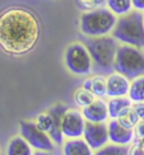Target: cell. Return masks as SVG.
Masks as SVG:
<instances>
[{
    "mask_svg": "<svg viewBox=\"0 0 144 155\" xmlns=\"http://www.w3.org/2000/svg\"><path fill=\"white\" fill-rule=\"evenodd\" d=\"M63 155H94V150L83 137L65 139L61 145Z\"/></svg>",
    "mask_w": 144,
    "mask_h": 155,
    "instance_id": "obj_14",
    "label": "cell"
},
{
    "mask_svg": "<svg viewBox=\"0 0 144 155\" xmlns=\"http://www.w3.org/2000/svg\"><path fill=\"white\" fill-rule=\"evenodd\" d=\"M86 118L79 108H67L61 120V131L65 139L83 137L86 128Z\"/></svg>",
    "mask_w": 144,
    "mask_h": 155,
    "instance_id": "obj_8",
    "label": "cell"
},
{
    "mask_svg": "<svg viewBox=\"0 0 144 155\" xmlns=\"http://www.w3.org/2000/svg\"><path fill=\"white\" fill-rule=\"evenodd\" d=\"M40 37V24L33 13L10 8L0 15V47L14 56L28 54Z\"/></svg>",
    "mask_w": 144,
    "mask_h": 155,
    "instance_id": "obj_1",
    "label": "cell"
},
{
    "mask_svg": "<svg viewBox=\"0 0 144 155\" xmlns=\"http://www.w3.org/2000/svg\"><path fill=\"white\" fill-rule=\"evenodd\" d=\"M107 127H108L110 143L124 145V146H130L134 143V140H135L134 130L124 127L117 120H108Z\"/></svg>",
    "mask_w": 144,
    "mask_h": 155,
    "instance_id": "obj_11",
    "label": "cell"
},
{
    "mask_svg": "<svg viewBox=\"0 0 144 155\" xmlns=\"http://www.w3.org/2000/svg\"><path fill=\"white\" fill-rule=\"evenodd\" d=\"M64 65L68 71L77 76H88L94 71L91 52L86 43L74 41L64 51Z\"/></svg>",
    "mask_w": 144,
    "mask_h": 155,
    "instance_id": "obj_6",
    "label": "cell"
},
{
    "mask_svg": "<svg viewBox=\"0 0 144 155\" xmlns=\"http://www.w3.org/2000/svg\"><path fill=\"white\" fill-rule=\"evenodd\" d=\"M92 79V92L97 98H106L107 95V78L103 74L91 76Z\"/></svg>",
    "mask_w": 144,
    "mask_h": 155,
    "instance_id": "obj_20",
    "label": "cell"
},
{
    "mask_svg": "<svg viewBox=\"0 0 144 155\" xmlns=\"http://www.w3.org/2000/svg\"><path fill=\"white\" fill-rule=\"evenodd\" d=\"M117 17L106 6L83 12L79 18V29L88 38L103 37L112 33Z\"/></svg>",
    "mask_w": 144,
    "mask_h": 155,
    "instance_id": "obj_3",
    "label": "cell"
},
{
    "mask_svg": "<svg viewBox=\"0 0 144 155\" xmlns=\"http://www.w3.org/2000/svg\"><path fill=\"white\" fill-rule=\"evenodd\" d=\"M114 70L132 80L144 75V50L120 43L116 51Z\"/></svg>",
    "mask_w": 144,
    "mask_h": 155,
    "instance_id": "obj_5",
    "label": "cell"
},
{
    "mask_svg": "<svg viewBox=\"0 0 144 155\" xmlns=\"http://www.w3.org/2000/svg\"><path fill=\"white\" fill-rule=\"evenodd\" d=\"M133 107V101L129 97H117V98H107V108L110 120H119Z\"/></svg>",
    "mask_w": 144,
    "mask_h": 155,
    "instance_id": "obj_15",
    "label": "cell"
},
{
    "mask_svg": "<svg viewBox=\"0 0 144 155\" xmlns=\"http://www.w3.org/2000/svg\"><path fill=\"white\" fill-rule=\"evenodd\" d=\"M105 6L112 12L117 18L126 15L130 12L134 10L132 0H106Z\"/></svg>",
    "mask_w": 144,
    "mask_h": 155,
    "instance_id": "obj_17",
    "label": "cell"
},
{
    "mask_svg": "<svg viewBox=\"0 0 144 155\" xmlns=\"http://www.w3.org/2000/svg\"><path fill=\"white\" fill-rule=\"evenodd\" d=\"M107 78V95L106 98H117V97H128L130 90L132 79L126 75L114 70L106 75Z\"/></svg>",
    "mask_w": 144,
    "mask_h": 155,
    "instance_id": "obj_10",
    "label": "cell"
},
{
    "mask_svg": "<svg viewBox=\"0 0 144 155\" xmlns=\"http://www.w3.org/2000/svg\"><path fill=\"white\" fill-rule=\"evenodd\" d=\"M82 113L88 122H108L110 120L107 101L105 98H97L89 106L82 108Z\"/></svg>",
    "mask_w": 144,
    "mask_h": 155,
    "instance_id": "obj_13",
    "label": "cell"
},
{
    "mask_svg": "<svg viewBox=\"0 0 144 155\" xmlns=\"http://www.w3.org/2000/svg\"><path fill=\"white\" fill-rule=\"evenodd\" d=\"M73 99L75 102V104L78 106V108L82 109L84 107L89 106L91 103H93L97 99V97L92 92H89V90H87V89H84L83 87H81V88H78L74 92Z\"/></svg>",
    "mask_w": 144,
    "mask_h": 155,
    "instance_id": "obj_19",
    "label": "cell"
},
{
    "mask_svg": "<svg viewBox=\"0 0 144 155\" xmlns=\"http://www.w3.org/2000/svg\"><path fill=\"white\" fill-rule=\"evenodd\" d=\"M0 153H2V147H0Z\"/></svg>",
    "mask_w": 144,
    "mask_h": 155,
    "instance_id": "obj_31",
    "label": "cell"
},
{
    "mask_svg": "<svg viewBox=\"0 0 144 155\" xmlns=\"http://www.w3.org/2000/svg\"><path fill=\"white\" fill-rule=\"evenodd\" d=\"M132 108L134 109V112L139 117V120H144V101L143 102H135V103H133Z\"/></svg>",
    "mask_w": 144,
    "mask_h": 155,
    "instance_id": "obj_25",
    "label": "cell"
},
{
    "mask_svg": "<svg viewBox=\"0 0 144 155\" xmlns=\"http://www.w3.org/2000/svg\"><path fill=\"white\" fill-rule=\"evenodd\" d=\"M35 149L21 134L13 136L6 144L5 155H33Z\"/></svg>",
    "mask_w": 144,
    "mask_h": 155,
    "instance_id": "obj_16",
    "label": "cell"
},
{
    "mask_svg": "<svg viewBox=\"0 0 144 155\" xmlns=\"http://www.w3.org/2000/svg\"><path fill=\"white\" fill-rule=\"evenodd\" d=\"M83 139L96 151L110 143L107 122H86Z\"/></svg>",
    "mask_w": 144,
    "mask_h": 155,
    "instance_id": "obj_9",
    "label": "cell"
},
{
    "mask_svg": "<svg viewBox=\"0 0 144 155\" xmlns=\"http://www.w3.org/2000/svg\"><path fill=\"white\" fill-rule=\"evenodd\" d=\"M143 18H144V12H143Z\"/></svg>",
    "mask_w": 144,
    "mask_h": 155,
    "instance_id": "obj_32",
    "label": "cell"
},
{
    "mask_svg": "<svg viewBox=\"0 0 144 155\" xmlns=\"http://www.w3.org/2000/svg\"><path fill=\"white\" fill-rule=\"evenodd\" d=\"M82 87L84 88V89H87V90H92V79H91V76L89 78H87L86 80L83 81V84H82Z\"/></svg>",
    "mask_w": 144,
    "mask_h": 155,
    "instance_id": "obj_29",
    "label": "cell"
},
{
    "mask_svg": "<svg viewBox=\"0 0 144 155\" xmlns=\"http://www.w3.org/2000/svg\"><path fill=\"white\" fill-rule=\"evenodd\" d=\"M67 106L61 102H57L54 103L50 108H47V111L50 112L51 117H52V128L50 131V137L52 139V141L56 144V145H63V143L65 141V137L63 135L61 131V120H63V116L67 111Z\"/></svg>",
    "mask_w": 144,
    "mask_h": 155,
    "instance_id": "obj_12",
    "label": "cell"
},
{
    "mask_svg": "<svg viewBox=\"0 0 144 155\" xmlns=\"http://www.w3.org/2000/svg\"><path fill=\"white\" fill-rule=\"evenodd\" d=\"M105 4H106V0H77L78 8L82 12L101 8V6H105Z\"/></svg>",
    "mask_w": 144,
    "mask_h": 155,
    "instance_id": "obj_24",
    "label": "cell"
},
{
    "mask_svg": "<svg viewBox=\"0 0 144 155\" xmlns=\"http://www.w3.org/2000/svg\"><path fill=\"white\" fill-rule=\"evenodd\" d=\"M135 132V139H143L144 137V120H140L138 122V125L134 128Z\"/></svg>",
    "mask_w": 144,
    "mask_h": 155,
    "instance_id": "obj_26",
    "label": "cell"
},
{
    "mask_svg": "<svg viewBox=\"0 0 144 155\" xmlns=\"http://www.w3.org/2000/svg\"><path fill=\"white\" fill-rule=\"evenodd\" d=\"M94 155H129V146L108 143L94 151Z\"/></svg>",
    "mask_w": 144,
    "mask_h": 155,
    "instance_id": "obj_21",
    "label": "cell"
},
{
    "mask_svg": "<svg viewBox=\"0 0 144 155\" xmlns=\"http://www.w3.org/2000/svg\"><path fill=\"white\" fill-rule=\"evenodd\" d=\"M129 155H144V151L136 143H133L129 146Z\"/></svg>",
    "mask_w": 144,
    "mask_h": 155,
    "instance_id": "obj_27",
    "label": "cell"
},
{
    "mask_svg": "<svg viewBox=\"0 0 144 155\" xmlns=\"http://www.w3.org/2000/svg\"><path fill=\"white\" fill-rule=\"evenodd\" d=\"M132 2H133L134 10L144 12V0H132Z\"/></svg>",
    "mask_w": 144,
    "mask_h": 155,
    "instance_id": "obj_28",
    "label": "cell"
},
{
    "mask_svg": "<svg viewBox=\"0 0 144 155\" xmlns=\"http://www.w3.org/2000/svg\"><path fill=\"white\" fill-rule=\"evenodd\" d=\"M117 121H119L124 127L130 128V130H134L135 126L138 125V122H139L140 120H139L138 116H136V113L134 112V109L132 108V109H130V111H128L125 114H122Z\"/></svg>",
    "mask_w": 144,
    "mask_h": 155,
    "instance_id": "obj_23",
    "label": "cell"
},
{
    "mask_svg": "<svg viewBox=\"0 0 144 155\" xmlns=\"http://www.w3.org/2000/svg\"><path fill=\"white\" fill-rule=\"evenodd\" d=\"M111 36L119 43L130 45V46L144 50L143 12L133 10L126 15L119 17Z\"/></svg>",
    "mask_w": 144,
    "mask_h": 155,
    "instance_id": "obj_2",
    "label": "cell"
},
{
    "mask_svg": "<svg viewBox=\"0 0 144 155\" xmlns=\"http://www.w3.org/2000/svg\"><path fill=\"white\" fill-rule=\"evenodd\" d=\"M128 97L133 101V103L144 101V75L138 76L132 80Z\"/></svg>",
    "mask_w": 144,
    "mask_h": 155,
    "instance_id": "obj_18",
    "label": "cell"
},
{
    "mask_svg": "<svg viewBox=\"0 0 144 155\" xmlns=\"http://www.w3.org/2000/svg\"><path fill=\"white\" fill-rule=\"evenodd\" d=\"M134 143L138 144V145L142 147V149H143V151H144V137H143V139H135Z\"/></svg>",
    "mask_w": 144,
    "mask_h": 155,
    "instance_id": "obj_30",
    "label": "cell"
},
{
    "mask_svg": "<svg viewBox=\"0 0 144 155\" xmlns=\"http://www.w3.org/2000/svg\"><path fill=\"white\" fill-rule=\"evenodd\" d=\"M86 45L92 56L94 70L101 71L102 74H110L111 71H114L116 51L120 43L112 36L108 35L103 37L89 38Z\"/></svg>",
    "mask_w": 144,
    "mask_h": 155,
    "instance_id": "obj_4",
    "label": "cell"
},
{
    "mask_svg": "<svg viewBox=\"0 0 144 155\" xmlns=\"http://www.w3.org/2000/svg\"><path fill=\"white\" fill-rule=\"evenodd\" d=\"M35 122L41 130L50 134L51 128H52V117H51V114H50V112L47 111V109L41 112L40 114H37V117L35 118Z\"/></svg>",
    "mask_w": 144,
    "mask_h": 155,
    "instance_id": "obj_22",
    "label": "cell"
},
{
    "mask_svg": "<svg viewBox=\"0 0 144 155\" xmlns=\"http://www.w3.org/2000/svg\"><path fill=\"white\" fill-rule=\"evenodd\" d=\"M19 134L28 141V144L38 151L52 153L56 144L52 141L50 135L37 126L35 120H23L19 124Z\"/></svg>",
    "mask_w": 144,
    "mask_h": 155,
    "instance_id": "obj_7",
    "label": "cell"
}]
</instances>
